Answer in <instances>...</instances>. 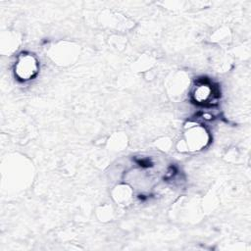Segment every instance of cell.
Segmentation results:
<instances>
[{"label": "cell", "instance_id": "cell-3", "mask_svg": "<svg viewBox=\"0 0 251 251\" xmlns=\"http://www.w3.org/2000/svg\"><path fill=\"white\" fill-rule=\"evenodd\" d=\"M194 99L199 103H204L211 98L212 89L208 84H200L194 91Z\"/></svg>", "mask_w": 251, "mask_h": 251}, {"label": "cell", "instance_id": "cell-1", "mask_svg": "<svg viewBox=\"0 0 251 251\" xmlns=\"http://www.w3.org/2000/svg\"><path fill=\"white\" fill-rule=\"evenodd\" d=\"M184 146L189 151L200 150L208 142V135L206 130L199 126H194L188 128L184 134Z\"/></svg>", "mask_w": 251, "mask_h": 251}, {"label": "cell", "instance_id": "cell-2", "mask_svg": "<svg viewBox=\"0 0 251 251\" xmlns=\"http://www.w3.org/2000/svg\"><path fill=\"white\" fill-rule=\"evenodd\" d=\"M37 62L31 55H23L19 58L16 65V75L24 80L29 79L37 73Z\"/></svg>", "mask_w": 251, "mask_h": 251}]
</instances>
